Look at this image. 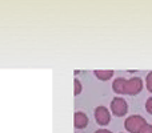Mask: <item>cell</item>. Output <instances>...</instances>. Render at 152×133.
Here are the masks:
<instances>
[{
  "label": "cell",
  "instance_id": "4",
  "mask_svg": "<svg viewBox=\"0 0 152 133\" xmlns=\"http://www.w3.org/2000/svg\"><path fill=\"white\" fill-rule=\"evenodd\" d=\"M94 116H95L96 123L99 124V125H102V126L108 125L110 121H111V112L105 107H103V105H99V107L95 108Z\"/></svg>",
  "mask_w": 152,
  "mask_h": 133
},
{
  "label": "cell",
  "instance_id": "5",
  "mask_svg": "<svg viewBox=\"0 0 152 133\" xmlns=\"http://www.w3.org/2000/svg\"><path fill=\"white\" fill-rule=\"evenodd\" d=\"M89 120H88V116L86 115L84 112H81V110H77V112H75L74 115V125L76 129H84L87 128V125H88Z\"/></svg>",
  "mask_w": 152,
  "mask_h": 133
},
{
  "label": "cell",
  "instance_id": "2",
  "mask_svg": "<svg viewBox=\"0 0 152 133\" xmlns=\"http://www.w3.org/2000/svg\"><path fill=\"white\" fill-rule=\"evenodd\" d=\"M110 108H111L112 115L116 116V117H123L128 112V104H127V101L123 97H113L112 101H111Z\"/></svg>",
  "mask_w": 152,
  "mask_h": 133
},
{
  "label": "cell",
  "instance_id": "11",
  "mask_svg": "<svg viewBox=\"0 0 152 133\" xmlns=\"http://www.w3.org/2000/svg\"><path fill=\"white\" fill-rule=\"evenodd\" d=\"M139 133H152V125L151 124H145Z\"/></svg>",
  "mask_w": 152,
  "mask_h": 133
},
{
  "label": "cell",
  "instance_id": "3",
  "mask_svg": "<svg viewBox=\"0 0 152 133\" xmlns=\"http://www.w3.org/2000/svg\"><path fill=\"white\" fill-rule=\"evenodd\" d=\"M143 80L140 77H132L129 80H126L124 84V94H129V96H135L139 94L143 91Z\"/></svg>",
  "mask_w": 152,
  "mask_h": 133
},
{
  "label": "cell",
  "instance_id": "6",
  "mask_svg": "<svg viewBox=\"0 0 152 133\" xmlns=\"http://www.w3.org/2000/svg\"><path fill=\"white\" fill-rule=\"evenodd\" d=\"M126 80L127 78L124 77H118L113 80L112 83V89L115 93L118 94H124V84H126Z\"/></svg>",
  "mask_w": 152,
  "mask_h": 133
},
{
  "label": "cell",
  "instance_id": "8",
  "mask_svg": "<svg viewBox=\"0 0 152 133\" xmlns=\"http://www.w3.org/2000/svg\"><path fill=\"white\" fill-rule=\"evenodd\" d=\"M74 85H75L74 93H75V96H77V94H80L81 91H83V85H81V83H80V80H79V78H75V80H74Z\"/></svg>",
  "mask_w": 152,
  "mask_h": 133
},
{
  "label": "cell",
  "instance_id": "12",
  "mask_svg": "<svg viewBox=\"0 0 152 133\" xmlns=\"http://www.w3.org/2000/svg\"><path fill=\"white\" fill-rule=\"evenodd\" d=\"M95 133H112V132L108 131V129H97Z\"/></svg>",
  "mask_w": 152,
  "mask_h": 133
},
{
  "label": "cell",
  "instance_id": "7",
  "mask_svg": "<svg viewBox=\"0 0 152 133\" xmlns=\"http://www.w3.org/2000/svg\"><path fill=\"white\" fill-rule=\"evenodd\" d=\"M95 76L102 81H108L112 78L113 76V70H107V69H102V70H95Z\"/></svg>",
  "mask_w": 152,
  "mask_h": 133
},
{
  "label": "cell",
  "instance_id": "10",
  "mask_svg": "<svg viewBox=\"0 0 152 133\" xmlns=\"http://www.w3.org/2000/svg\"><path fill=\"white\" fill-rule=\"evenodd\" d=\"M145 109H147V112L152 115V96L148 97L147 101H145Z\"/></svg>",
  "mask_w": 152,
  "mask_h": 133
},
{
  "label": "cell",
  "instance_id": "9",
  "mask_svg": "<svg viewBox=\"0 0 152 133\" xmlns=\"http://www.w3.org/2000/svg\"><path fill=\"white\" fill-rule=\"evenodd\" d=\"M145 85H147V91L152 93V70L147 75V78H145Z\"/></svg>",
  "mask_w": 152,
  "mask_h": 133
},
{
  "label": "cell",
  "instance_id": "1",
  "mask_svg": "<svg viewBox=\"0 0 152 133\" xmlns=\"http://www.w3.org/2000/svg\"><path fill=\"white\" fill-rule=\"evenodd\" d=\"M145 124H147V121H145V118L143 117V116L132 115L126 118V121H124V128L129 133H139Z\"/></svg>",
  "mask_w": 152,
  "mask_h": 133
}]
</instances>
